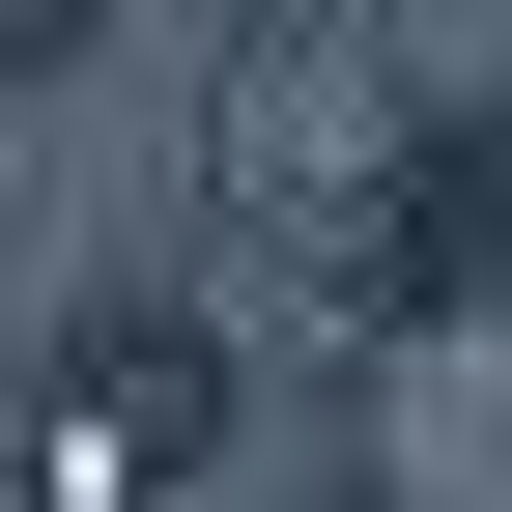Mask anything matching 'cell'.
<instances>
[{
    "mask_svg": "<svg viewBox=\"0 0 512 512\" xmlns=\"http://www.w3.org/2000/svg\"><path fill=\"white\" fill-rule=\"evenodd\" d=\"M456 285H512V143L427 114V143L370 171V313H456Z\"/></svg>",
    "mask_w": 512,
    "mask_h": 512,
    "instance_id": "6da1fadb",
    "label": "cell"
},
{
    "mask_svg": "<svg viewBox=\"0 0 512 512\" xmlns=\"http://www.w3.org/2000/svg\"><path fill=\"white\" fill-rule=\"evenodd\" d=\"M114 57V0H0V86H86Z\"/></svg>",
    "mask_w": 512,
    "mask_h": 512,
    "instance_id": "7a4b0ae2",
    "label": "cell"
}]
</instances>
